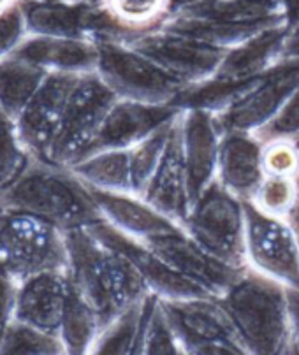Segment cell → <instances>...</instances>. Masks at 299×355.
<instances>
[{
  "label": "cell",
  "mask_w": 299,
  "mask_h": 355,
  "mask_svg": "<svg viewBox=\"0 0 299 355\" xmlns=\"http://www.w3.org/2000/svg\"><path fill=\"white\" fill-rule=\"evenodd\" d=\"M69 280L99 315L101 329L150 294L133 262L99 241L87 227L64 231Z\"/></svg>",
  "instance_id": "1"
},
{
  "label": "cell",
  "mask_w": 299,
  "mask_h": 355,
  "mask_svg": "<svg viewBox=\"0 0 299 355\" xmlns=\"http://www.w3.org/2000/svg\"><path fill=\"white\" fill-rule=\"evenodd\" d=\"M78 2H85V4H90V6H103L104 0H78Z\"/></svg>",
  "instance_id": "46"
},
{
  "label": "cell",
  "mask_w": 299,
  "mask_h": 355,
  "mask_svg": "<svg viewBox=\"0 0 299 355\" xmlns=\"http://www.w3.org/2000/svg\"><path fill=\"white\" fill-rule=\"evenodd\" d=\"M32 159V153L19 139L16 120L0 110V192L22 176Z\"/></svg>",
  "instance_id": "33"
},
{
  "label": "cell",
  "mask_w": 299,
  "mask_h": 355,
  "mask_svg": "<svg viewBox=\"0 0 299 355\" xmlns=\"http://www.w3.org/2000/svg\"><path fill=\"white\" fill-rule=\"evenodd\" d=\"M27 35L19 2L8 11L0 12V60L9 57Z\"/></svg>",
  "instance_id": "37"
},
{
  "label": "cell",
  "mask_w": 299,
  "mask_h": 355,
  "mask_svg": "<svg viewBox=\"0 0 299 355\" xmlns=\"http://www.w3.org/2000/svg\"><path fill=\"white\" fill-rule=\"evenodd\" d=\"M80 76L48 72L27 106L16 118L19 139L35 159L49 162V151L60 129L69 95Z\"/></svg>",
  "instance_id": "14"
},
{
  "label": "cell",
  "mask_w": 299,
  "mask_h": 355,
  "mask_svg": "<svg viewBox=\"0 0 299 355\" xmlns=\"http://www.w3.org/2000/svg\"><path fill=\"white\" fill-rule=\"evenodd\" d=\"M298 200L299 185L296 178L264 174L250 202L268 215L287 218Z\"/></svg>",
  "instance_id": "34"
},
{
  "label": "cell",
  "mask_w": 299,
  "mask_h": 355,
  "mask_svg": "<svg viewBox=\"0 0 299 355\" xmlns=\"http://www.w3.org/2000/svg\"><path fill=\"white\" fill-rule=\"evenodd\" d=\"M69 287L67 271L39 272L19 282L15 318L58 336Z\"/></svg>",
  "instance_id": "19"
},
{
  "label": "cell",
  "mask_w": 299,
  "mask_h": 355,
  "mask_svg": "<svg viewBox=\"0 0 299 355\" xmlns=\"http://www.w3.org/2000/svg\"><path fill=\"white\" fill-rule=\"evenodd\" d=\"M0 211L32 215L62 231L103 218L88 187L69 167L32 159L12 185L0 192Z\"/></svg>",
  "instance_id": "3"
},
{
  "label": "cell",
  "mask_w": 299,
  "mask_h": 355,
  "mask_svg": "<svg viewBox=\"0 0 299 355\" xmlns=\"http://www.w3.org/2000/svg\"><path fill=\"white\" fill-rule=\"evenodd\" d=\"M180 114L182 110L173 104H148L129 101V98H118L104 116L103 123L80 160L104 150L133 148L160 127L176 120Z\"/></svg>",
  "instance_id": "15"
},
{
  "label": "cell",
  "mask_w": 299,
  "mask_h": 355,
  "mask_svg": "<svg viewBox=\"0 0 299 355\" xmlns=\"http://www.w3.org/2000/svg\"><path fill=\"white\" fill-rule=\"evenodd\" d=\"M16 292H18V282L0 268V341L4 338L6 329L15 320Z\"/></svg>",
  "instance_id": "38"
},
{
  "label": "cell",
  "mask_w": 299,
  "mask_h": 355,
  "mask_svg": "<svg viewBox=\"0 0 299 355\" xmlns=\"http://www.w3.org/2000/svg\"><path fill=\"white\" fill-rule=\"evenodd\" d=\"M216 301L246 355H294L284 284L246 266Z\"/></svg>",
  "instance_id": "2"
},
{
  "label": "cell",
  "mask_w": 299,
  "mask_h": 355,
  "mask_svg": "<svg viewBox=\"0 0 299 355\" xmlns=\"http://www.w3.org/2000/svg\"><path fill=\"white\" fill-rule=\"evenodd\" d=\"M262 148L264 143L254 132H222L216 182L241 200H250L264 178Z\"/></svg>",
  "instance_id": "20"
},
{
  "label": "cell",
  "mask_w": 299,
  "mask_h": 355,
  "mask_svg": "<svg viewBox=\"0 0 299 355\" xmlns=\"http://www.w3.org/2000/svg\"><path fill=\"white\" fill-rule=\"evenodd\" d=\"M298 144H299V141H298ZM296 180H298V185H299V173H298V178H296Z\"/></svg>",
  "instance_id": "47"
},
{
  "label": "cell",
  "mask_w": 299,
  "mask_h": 355,
  "mask_svg": "<svg viewBox=\"0 0 299 355\" xmlns=\"http://www.w3.org/2000/svg\"><path fill=\"white\" fill-rule=\"evenodd\" d=\"M182 227L215 257L239 268L246 266L243 200L216 180L194 202Z\"/></svg>",
  "instance_id": "7"
},
{
  "label": "cell",
  "mask_w": 299,
  "mask_h": 355,
  "mask_svg": "<svg viewBox=\"0 0 299 355\" xmlns=\"http://www.w3.org/2000/svg\"><path fill=\"white\" fill-rule=\"evenodd\" d=\"M148 295V294H146ZM144 295V297H146ZM143 301L134 302L129 308L118 313L108 325H104L92 347L90 354L95 355H134L139 341L141 315Z\"/></svg>",
  "instance_id": "29"
},
{
  "label": "cell",
  "mask_w": 299,
  "mask_h": 355,
  "mask_svg": "<svg viewBox=\"0 0 299 355\" xmlns=\"http://www.w3.org/2000/svg\"><path fill=\"white\" fill-rule=\"evenodd\" d=\"M277 23H284L280 9L259 2L205 0L169 15L160 27L229 49Z\"/></svg>",
  "instance_id": "4"
},
{
  "label": "cell",
  "mask_w": 299,
  "mask_h": 355,
  "mask_svg": "<svg viewBox=\"0 0 299 355\" xmlns=\"http://www.w3.org/2000/svg\"><path fill=\"white\" fill-rule=\"evenodd\" d=\"M246 266L261 275L299 288V245L287 218L273 216L243 200Z\"/></svg>",
  "instance_id": "9"
},
{
  "label": "cell",
  "mask_w": 299,
  "mask_h": 355,
  "mask_svg": "<svg viewBox=\"0 0 299 355\" xmlns=\"http://www.w3.org/2000/svg\"><path fill=\"white\" fill-rule=\"evenodd\" d=\"M201 2H205V0H169V15L190 8V6L201 4Z\"/></svg>",
  "instance_id": "42"
},
{
  "label": "cell",
  "mask_w": 299,
  "mask_h": 355,
  "mask_svg": "<svg viewBox=\"0 0 299 355\" xmlns=\"http://www.w3.org/2000/svg\"><path fill=\"white\" fill-rule=\"evenodd\" d=\"M88 231L111 250H117L126 255L134 268L143 276L148 291L159 295L160 299H192V297H215L201 285L194 284L189 278L178 272L173 266L167 264L162 257L144 243L130 238L118 231L104 218L87 225Z\"/></svg>",
  "instance_id": "13"
},
{
  "label": "cell",
  "mask_w": 299,
  "mask_h": 355,
  "mask_svg": "<svg viewBox=\"0 0 299 355\" xmlns=\"http://www.w3.org/2000/svg\"><path fill=\"white\" fill-rule=\"evenodd\" d=\"M299 85V60H280L231 107L215 114L222 132H257L280 113Z\"/></svg>",
  "instance_id": "12"
},
{
  "label": "cell",
  "mask_w": 299,
  "mask_h": 355,
  "mask_svg": "<svg viewBox=\"0 0 299 355\" xmlns=\"http://www.w3.org/2000/svg\"><path fill=\"white\" fill-rule=\"evenodd\" d=\"M101 333V320L90 302L71 284L60 324V336L65 354H90L95 340Z\"/></svg>",
  "instance_id": "27"
},
{
  "label": "cell",
  "mask_w": 299,
  "mask_h": 355,
  "mask_svg": "<svg viewBox=\"0 0 299 355\" xmlns=\"http://www.w3.org/2000/svg\"><path fill=\"white\" fill-rule=\"evenodd\" d=\"M282 16H284L285 27L294 31L299 27V0H280Z\"/></svg>",
  "instance_id": "40"
},
{
  "label": "cell",
  "mask_w": 299,
  "mask_h": 355,
  "mask_svg": "<svg viewBox=\"0 0 299 355\" xmlns=\"http://www.w3.org/2000/svg\"><path fill=\"white\" fill-rule=\"evenodd\" d=\"M250 2H259V4H264L269 6V8H275V9H280V0H250Z\"/></svg>",
  "instance_id": "44"
},
{
  "label": "cell",
  "mask_w": 299,
  "mask_h": 355,
  "mask_svg": "<svg viewBox=\"0 0 299 355\" xmlns=\"http://www.w3.org/2000/svg\"><path fill=\"white\" fill-rule=\"evenodd\" d=\"M134 355H183L182 345L160 304V297L153 292L143 301L139 341Z\"/></svg>",
  "instance_id": "28"
},
{
  "label": "cell",
  "mask_w": 299,
  "mask_h": 355,
  "mask_svg": "<svg viewBox=\"0 0 299 355\" xmlns=\"http://www.w3.org/2000/svg\"><path fill=\"white\" fill-rule=\"evenodd\" d=\"M289 32L291 31L285 27V23H277L239 42L238 46L225 49L223 60L215 76L246 80L264 74L282 60V51Z\"/></svg>",
  "instance_id": "23"
},
{
  "label": "cell",
  "mask_w": 299,
  "mask_h": 355,
  "mask_svg": "<svg viewBox=\"0 0 299 355\" xmlns=\"http://www.w3.org/2000/svg\"><path fill=\"white\" fill-rule=\"evenodd\" d=\"M117 101V94L97 72L81 74L69 95L60 129L49 151V162L65 167L78 162Z\"/></svg>",
  "instance_id": "10"
},
{
  "label": "cell",
  "mask_w": 299,
  "mask_h": 355,
  "mask_svg": "<svg viewBox=\"0 0 299 355\" xmlns=\"http://www.w3.org/2000/svg\"><path fill=\"white\" fill-rule=\"evenodd\" d=\"M180 146L192 205L216 180L222 130L210 111L185 110L178 116Z\"/></svg>",
  "instance_id": "17"
},
{
  "label": "cell",
  "mask_w": 299,
  "mask_h": 355,
  "mask_svg": "<svg viewBox=\"0 0 299 355\" xmlns=\"http://www.w3.org/2000/svg\"><path fill=\"white\" fill-rule=\"evenodd\" d=\"M103 8L130 37L159 28L169 16V0H104Z\"/></svg>",
  "instance_id": "30"
},
{
  "label": "cell",
  "mask_w": 299,
  "mask_h": 355,
  "mask_svg": "<svg viewBox=\"0 0 299 355\" xmlns=\"http://www.w3.org/2000/svg\"><path fill=\"white\" fill-rule=\"evenodd\" d=\"M261 76L246 78V80H231V78H222V76L213 74L212 78L187 85L173 98L171 104L182 111L203 110L219 114L228 110V107H231L238 98H241L261 80Z\"/></svg>",
  "instance_id": "24"
},
{
  "label": "cell",
  "mask_w": 299,
  "mask_h": 355,
  "mask_svg": "<svg viewBox=\"0 0 299 355\" xmlns=\"http://www.w3.org/2000/svg\"><path fill=\"white\" fill-rule=\"evenodd\" d=\"M262 143L271 139L299 141V85L294 88L280 113L273 118L266 127L254 132Z\"/></svg>",
  "instance_id": "36"
},
{
  "label": "cell",
  "mask_w": 299,
  "mask_h": 355,
  "mask_svg": "<svg viewBox=\"0 0 299 355\" xmlns=\"http://www.w3.org/2000/svg\"><path fill=\"white\" fill-rule=\"evenodd\" d=\"M99 58L95 72L118 98L148 104H171L189 83L178 80L141 55L127 42H95Z\"/></svg>",
  "instance_id": "6"
},
{
  "label": "cell",
  "mask_w": 299,
  "mask_h": 355,
  "mask_svg": "<svg viewBox=\"0 0 299 355\" xmlns=\"http://www.w3.org/2000/svg\"><path fill=\"white\" fill-rule=\"evenodd\" d=\"M19 0H0V12L8 11V9H11L12 6L18 4Z\"/></svg>",
  "instance_id": "45"
},
{
  "label": "cell",
  "mask_w": 299,
  "mask_h": 355,
  "mask_svg": "<svg viewBox=\"0 0 299 355\" xmlns=\"http://www.w3.org/2000/svg\"><path fill=\"white\" fill-rule=\"evenodd\" d=\"M139 197H143L148 205H152L153 208L180 225L189 216L192 199H190L189 180H187L182 146H180L178 118L173 125L169 143H167L162 159Z\"/></svg>",
  "instance_id": "21"
},
{
  "label": "cell",
  "mask_w": 299,
  "mask_h": 355,
  "mask_svg": "<svg viewBox=\"0 0 299 355\" xmlns=\"http://www.w3.org/2000/svg\"><path fill=\"white\" fill-rule=\"evenodd\" d=\"M123 42L185 83L212 78L225 55V48L162 27L133 35Z\"/></svg>",
  "instance_id": "11"
},
{
  "label": "cell",
  "mask_w": 299,
  "mask_h": 355,
  "mask_svg": "<svg viewBox=\"0 0 299 355\" xmlns=\"http://www.w3.org/2000/svg\"><path fill=\"white\" fill-rule=\"evenodd\" d=\"M287 306L289 320H291L292 350H294V355H299V288L287 287Z\"/></svg>",
  "instance_id": "39"
},
{
  "label": "cell",
  "mask_w": 299,
  "mask_h": 355,
  "mask_svg": "<svg viewBox=\"0 0 299 355\" xmlns=\"http://www.w3.org/2000/svg\"><path fill=\"white\" fill-rule=\"evenodd\" d=\"M69 169L88 187L111 192L133 193L130 153L126 150H104L78 160Z\"/></svg>",
  "instance_id": "25"
},
{
  "label": "cell",
  "mask_w": 299,
  "mask_h": 355,
  "mask_svg": "<svg viewBox=\"0 0 299 355\" xmlns=\"http://www.w3.org/2000/svg\"><path fill=\"white\" fill-rule=\"evenodd\" d=\"M262 169L264 174L298 178L299 144L292 139L266 141L262 148Z\"/></svg>",
  "instance_id": "35"
},
{
  "label": "cell",
  "mask_w": 299,
  "mask_h": 355,
  "mask_svg": "<svg viewBox=\"0 0 299 355\" xmlns=\"http://www.w3.org/2000/svg\"><path fill=\"white\" fill-rule=\"evenodd\" d=\"M287 220L292 225V229H294L296 238H298V245H299V200H298V205H296V208L291 211V215L287 216Z\"/></svg>",
  "instance_id": "43"
},
{
  "label": "cell",
  "mask_w": 299,
  "mask_h": 355,
  "mask_svg": "<svg viewBox=\"0 0 299 355\" xmlns=\"http://www.w3.org/2000/svg\"><path fill=\"white\" fill-rule=\"evenodd\" d=\"M48 72L23 58L9 55L0 60V110L18 118Z\"/></svg>",
  "instance_id": "26"
},
{
  "label": "cell",
  "mask_w": 299,
  "mask_h": 355,
  "mask_svg": "<svg viewBox=\"0 0 299 355\" xmlns=\"http://www.w3.org/2000/svg\"><path fill=\"white\" fill-rule=\"evenodd\" d=\"M144 245L150 246L159 257H162L167 264L182 272L185 278L201 285L215 297L228 291L246 268V266H241V268L232 266L215 257L199 243L194 241L183 229L153 238Z\"/></svg>",
  "instance_id": "16"
},
{
  "label": "cell",
  "mask_w": 299,
  "mask_h": 355,
  "mask_svg": "<svg viewBox=\"0 0 299 355\" xmlns=\"http://www.w3.org/2000/svg\"><path fill=\"white\" fill-rule=\"evenodd\" d=\"M88 192L106 222L141 243L183 229L180 223L148 205L143 197L136 193L111 192L94 187H88Z\"/></svg>",
  "instance_id": "18"
},
{
  "label": "cell",
  "mask_w": 299,
  "mask_h": 355,
  "mask_svg": "<svg viewBox=\"0 0 299 355\" xmlns=\"http://www.w3.org/2000/svg\"><path fill=\"white\" fill-rule=\"evenodd\" d=\"M0 268L23 282L39 272L67 271L64 231L16 211H0Z\"/></svg>",
  "instance_id": "5"
},
{
  "label": "cell",
  "mask_w": 299,
  "mask_h": 355,
  "mask_svg": "<svg viewBox=\"0 0 299 355\" xmlns=\"http://www.w3.org/2000/svg\"><path fill=\"white\" fill-rule=\"evenodd\" d=\"M60 336L25 322L12 320L0 341V355H64Z\"/></svg>",
  "instance_id": "31"
},
{
  "label": "cell",
  "mask_w": 299,
  "mask_h": 355,
  "mask_svg": "<svg viewBox=\"0 0 299 355\" xmlns=\"http://www.w3.org/2000/svg\"><path fill=\"white\" fill-rule=\"evenodd\" d=\"M282 60H299V27L289 32L282 51Z\"/></svg>",
  "instance_id": "41"
},
{
  "label": "cell",
  "mask_w": 299,
  "mask_h": 355,
  "mask_svg": "<svg viewBox=\"0 0 299 355\" xmlns=\"http://www.w3.org/2000/svg\"><path fill=\"white\" fill-rule=\"evenodd\" d=\"M183 355H246L216 297L160 299Z\"/></svg>",
  "instance_id": "8"
},
{
  "label": "cell",
  "mask_w": 299,
  "mask_h": 355,
  "mask_svg": "<svg viewBox=\"0 0 299 355\" xmlns=\"http://www.w3.org/2000/svg\"><path fill=\"white\" fill-rule=\"evenodd\" d=\"M11 55L37 65L46 72L87 74L95 72L99 48L88 39L27 35Z\"/></svg>",
  "instance_id": "22"
},
{
  "label": "cell",
  "mask_w": 299,
  "mask_h": 355,
  "mask_svg": "<svg viewBox=\"0 0 299 355\" xmlns=\"http://www.w3.org/2000/svg\"><path fill=\"white\" fill-rule=\"evenodd\" d=\"M176 121V120H174ZM174 121L164 125L159 130L144 137L141 143L129 148L130 153V176H133V193L141 196L144 187L148 185L150 178L155 173L167 143H169L171 130H173Z\"/></svg>",
  "instance_id": "32"
}]
</instances>
